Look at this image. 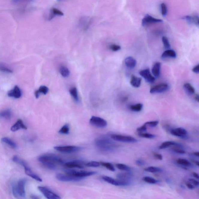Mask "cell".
Masks as SVG:
<instances>
[{
    "label": "cell",
    "mask_w": 199,
    "mask_h": 199,
    "mask_svg": "<svg viewBox=\"0 0 199 199\" xmlns=\"http://www.w3.org/2000/svg\"><path fill=\"white\" fill-rule=\"evenodd\" d=\"M38 160L44 167L51 170L57 169L64 164L61 157L53 153H46L40 156Z\"/></svg>",
    "instance_id": "6da1fadb"
},
{
    "label": "cell",
    "mask_w": 199,
    "mask_h": 199,
    "mask_svg": "<svg viewBox=\"0 0 199 199\" xmlns=\"http://www.w3.org/2000/svg\"><path fill=\"white\" fill-rule=\"evenodd\" d=\"M111 139L105 136L99 137L95 140V146L99 150L102 152H107L113 151L117 147V146L112 141V139Z\"/></svg>",
    "instance_id": "7a4b0ae2"
},
{
    "label": "cell",
    "mask_w": 199,
    "mask_h": 199,
    "mask_svg": "<svg viewBox=\"0 0 199 199\" xmlns=\"http://www.w3.org/2000/svg\"><path fill=\"white\" fill-rule=\"evenodd\" d=\"M65 173L69 174L75 177L82 178H85L95 175L97 173L95 171H77L76 170L70 169V168L66 169L65 171Z\"/></svg>",
    "instance_id": "3957f363"
},
{
    "label": "cell",
    "mask_w": 199,
    "mask_h": 199,
    "mask_svg": "<svg viewBox=\"0 0 199 199\" xmlns=\"http://www.w3.org/2000/svg\"><path fill=\"white\" fill-rule=\"evenodd\" d=\"M110 137L112 140L120 142L134 143L137 142V139L130 136L123 135L118 134H112L111 135Z\"/></svg>",
    "instance_id": "277c9868"
},
{
    "label": "cell",
    "mask_w": 199,
    "mask_h": 199,
    "mask_svg": "<svg viewBox=\"0 0 199 199\" xmlns=\"http://www.w3.org/2000/svg\"><path fill=\"white\" fill-rule=\"evenodd\" d=\"M102 179L104 181L117 186H127L130 184V181H124L117 179H114L107 176H103Z\"/></svg>",
    "instance_id": "5b68a950"
},
{
    "label": "cell",
    "mask_w": 199,
    "mask_h": 199,
    "mask_svg": "<svg viewBox=\"0 0 199 199\" xmlns=\"http://www.w3.org/2000/svg\"><path fill=\"white\" fill-rule=\"evenodd\" d=\"M39 190L46 198L48 199H60L61 198L49 188L46 187L39 186Z\"/></svg>",
    "instance_id": "8992f818"
},
{
    "label": "cell",
    "mask_w": 199,
    "mask_h": 199,
    "mask_svg": "<svg viewBox=\"0 0 199 199\" xmlns=\"http://www.w3.org/2000/svg\"><path fill=\"white\" fill-rule=\"evenodd\" d=\"M56 178L59 181L65 182H78L84 179L82 178L75 177L66 173L57 174Z\"/></svg>",
    "instance_id": "52a82bcc"
},
{
    "label": "cell",
    "mask_w": 199,
    "mask_h": 199,
    "mask_svg": "<svg viewBox=\"0 0 199 199\" xmlns=\"http://www.w3.org/2000/svg\"><path fill=\"white\" fill-rule=\"evenodd\" d=\"M54 148L58 151L67 153L77 152L82 149L80 147L74 146H56Z\"/></svg>",
    "instance_id": "ba28073f"
},
{
    "label": "cell",
    "mask_w": 199,
    "mask_h": 199,
    "mask_svg": "<svg viewBox=\"0 0 199 199\" xmlns=\"http://www.w3.org/2000/svg\"><path fill=\"white\" fill-rule=\"evenodd\" d=\"M90 123L94 126L99 128L105 127L107 125L106 121L100 117L93 116L90 120Z\"/></svg>",
    "instance_id": "9c48e42d"
},
{
    "label": "cell",
    "mask_w": 199,
    "mask_h": 199,
    "mask_svg": "<svg viewBox=\"0 0 199 199\" xmlns=\"http://www.w3.org/2000/svg\"><path fill=\"white\" fill-rule=\"evenodd\" d=\"M169 88L168 85L166 83L160 84L151 88L150 92L152 94H160L165 92Z\"/></svg>",
    "instance_id": "30bf717a"
},
{
    "label": "cell",
    "mask_w": 199,
    "mask_h": 199,
    "mask_svg": "<svg viewBox=\"0 0 199 199\" xmlns=\"http://www.w3.org/2000/svg\"><path fill=\"white\" fill-rule=\"evenodd\" d=\"M84 162L80 160H75L67 162L64 164V165L66 168L72 169L74 168H83L85 165Z\"/></svg>",
    "instance_id": "8fae6325"
},
{
    "label": "cell",
    "mask_w": 199,
    "mask_h": 199,
    "mask_svg": "<svg viewBox=\"0 0 199 199\" xmlns=\"http://www.w3.org/2000/svg\"><path fill=\"white\" fill-rule=\"evenodd\" d=\"M23 163H22L21 165L23 166L24 168L25 172L28 176L30 177H32L33 179H35L37 181L39 182H42V179L38 175H37L36 174L34 173L33 172L30 168L27 165V164L24 161H23Z\"/></svg>",
    "instance_id": "7c38bea8"
},
{
    "label": "cell",
    "mask_w": 199,
    "mask_h": 199,
    "mask_svg": "<svg viewBox=\"0 0 199 199\" xmlns=\"http://www.w3.org/2000/svg\"><path fill=\"white\" fill-rule=\"evenodd\" d=\"M27 180L23 179H21L18 182L17 185H16L17 191L18 195L20 197L24 198L25 196V185Z\"/></svg>",
    "instance_id": "4fadbf2b"
},
{
    "label": "cell",
    "mask_w": 199,
    "mask_h": 199,
    "mask_svg": "<svg viewBox=\"0 0 199 199\" xmlns=\"http://www.w3.org/2000/svg\"><path fill=\"white\" fill-rule=\"evenodd\" d=\"M93 22L92 18L87 17H82L79 19V24L83 31H86L88 30L89 27L91 25Z\"/></svg>",
    "instance_id": "5bb4252c"
},
{
    "label": "cell",
    "mask_w": 199,
    "mask_h": 199,
    "mask_svg": "<svg viewBox=\"0 0 199 199\" xmlns=\"http://www.w3.org/2000/svg\"><path fill=\"white\" fill-rule=\"evenodd\" d=\"M139 74L147 82L149 83H153L155 82V78L150 73L149 69H145L141 70L139 72Z\"/></svg>",
    "instance_id": "9a60e30c"
},
{
    "label": "cell",
    "mask_w": 199,
    "mask_h": 199,
    "mask_svg": "<svg viewBox=\"0 0 199 199\" xmlns=\"http://www.w3.org/2000/svg\"><path fill=\"white\" fill-rule=\"evenodd\" d=\"M162 21H163L161 19L154 18L151 16L147 14L143 18L142 24L143 26L145 27V26L149 25L152 23H160Z\"/></svg>",
    "instance_id": "2e32d148"
},
{
    "label": "cell",
    "mask_w": 199,
    "mask_h": 199,
    "mask_svg": "<svg viewBox=\"0 0 199 199\" xmlns=\"http://www.w3.org/2000/svg\"><path fill=\"white\" fill-rule=\"evenodd\" d=\"M170 133L173 135L180 138H184L186 137L188 134L186 130L184 128L181 127L171 129L170 131Z\"/></svg>",
    "instance_id": "e0dca14e"
},
{
    "label": "cell",
    "mask_w": 199,
    "mask_h": 199,
    "mask_svg": "<svg viewBox=\"0 0 199 199\" xmlns=\"http://www.w3.org/2000/svg\"><path fill=\"white\" fill-rule=\"evenodd\" d=\"M133 177V174L129 171L120 173L116 175L117 179L126 181H130Z\"/></svg>",
    "instance_id": "ac0fdd59"
},
{
    "label": "cell",
    "mask_w": 199,
    "mask_h": 199,
    "mask_svg": "<svg viewBox=\"0 0 199 199\" xmlns=\"http://www.w3.org/2000/svg\"><path fill=\"white\" fill-rule=\"evenodd\" d=\"M22 95L21 90L17 86H14V88L8 93V96L15 99H19L21 97Z\"/></svg>",
    "instance_id": "d6986e66"
},
{
    "label": "cell",
    "mask_w": 199,
    "mask_h": 199,
    "mask_svg": "<svg viewBox=\"0 0 199 199\" xmlns=\"http://www.w3.org/2000/svg\"><path fill=\"white\" fill-rule=\"evenodd\" d=\"M27 127L25 125L23 121L20 119L18 120L11 127V131L15 132L19 129H27Z\"/></svg>",
    "instance_id": "ffe728a7"
},
{
    "label": "cell",
    "mask_w": 199,
    "mask_h": 199,
    "mask_svg": "<svg viewBox=\"0 0 199 199\" xmlns=\"http://www.w3.org/2000/svg\"><path fill=\"white\" fill-rule=\"evenodd\" d=\"M64 13L61 10L56 8H52L50 11L49 16L48 17V20L50 21L53 19L56 16H64Z\"/></svg>",
    "instance_id": "44dd1931"
},
{
    "label": "cell",
    "mask_w": 199,
    "mask_h": 199,
    "mask_svg": "<svg viewBox=\"0 0 199 199\" xmlns=\"http://www.w3.org/2000/svg\"><path fill=\"white\" fill-rule=\"evenodd\" d=\"M124 63L126 66L129 69H133L135 67L137 64V61L135 59L132 57L126 58L124 61Z\"/></svg>",
    "instance_id": "7402d4cb"
},
{
    "label": "cell",
    "mask_w": 199,
    "mask_h": 199,
    "mask_svg": "<svg viewBox=\"0 0 199 199\" xmlns=\"http://www.w3.org/2000/svg\"><path fill=\"white\" fill-rule=\"evenodd\" d=\"M161 64L160 62H156L153 65L152 71L154 77L158 78L160 76Z\"/></svg>",
    "instance_id": "603a6c76"
},
{
    "label": "cell",
    "mask_w": 199,
    "mask_h": 199,
    "mask_svg": "<svg viewBox=\"0 0 199 199\" xmlns=\"http://www.w3.org/2000/svg\"><path fill=\"white\" fill-rule=\"evenodd\" d=\"M142 79L135 76H132L130 80V84L133 87L138 88L141 85Z\"/></svg>",
    "instance_id": "cb8c5ba5"
},
{
    "label": "cell",
    "mask_w": 199,
    "mask_h": 199,
    "mask_svg": "<svg viewBox=\"0 0 199 199\" xmlns=\"http://www.w3.org/2000/svg\"><path fill=\"white\" fill-rule=\"evenodd\" d=\"M183 18L189 23H193L196 25H199V17L197 15L186 16Z\"/></svg>",
    "instance_id": "d4e9b609"
},
{
    "label": "cell",
    "mask_w": 199,
    "mask_h": 199,
    "mask_svg": "<svg viewBox=\"0 0 199 199\" xmlns=\"http://www.w3.org/2000/svg\"><path fill=\"white\" fill-rule=\"evenodd\" d=\"M177 55L175 51L172 49H168L165 51L162 55V58H176Z\"/></svg>",
    "instance_id": "484cf974"
},
{
    "label": "cell",
    "mask_w": 199,
    "mask_h": 199,
    "mask_svg": "<svg viewBox=\"0 0 199 199\" xmlns=\"http://www.w3.org/2000/svg\"><path fill=\"white\" fill-rule=\"evenodd\" d=\"M49 91V89L45 86H40L38 90H36L35 92V95L36 99H38L40 96V94H42L44 95H46Z\"/></svg>",
    "instance_id": "4316f807"
},
{
    "label": "cell",
    "mask_w": 199,
    "mask_h": 199,
    "mask_svg": "<svg viewBox=\"0 0 199 199\" xmlns=\"http://www.w3.org/2000/svg\"><path fill=\"white\" fill-rule=\"evenodd\" d=\"M12 116L11 112L10 110L7 109L0 112V118L10 120Z\"/></svg>",
    "instance_id": "83f0119b"
},
{
    "label": "cell",
    "mask_w": 199,
    "mask_h": 199,
    "mask_svg": "<svg viewBox=\"0 0 199 199\" xmlns=\"http://www.w3.org/2000/svg\"><path fill=\"white\" fill-rule=\"evenodd\" d=\"M1 141H2V142L7 144L9 146L11 147L12 148L16 149L17 147V146L16 144L13 141H12L11 139L7 138V137H4V138H2L1 139Z\"/></svg>",
    "instance_id": "f1b7e54d"
},
{
    "label": "cell",
    "mask_w": 199,
    "mask_h": 199,
    "mask_svg": "<svg viewBox=\"0 0 199 199\" xmlns=\"http://www.w3.org/2000/svg\"><path fill=\"white\" fill-rule=\"evenodd\" d=\"M69 93L74 100L76 102H78L79 99L78 90H77L76 88L75 87L71 88L69 90Z\"/></svg>",
    "instance_id": "f546056e"
},
{
    "label": "cell",
    "mask_w": 199,
    "mask_h": 199,
    "mask_svg": "<svg viewBox=\"0 0 199 199\" xmlns=\"http://www.w3.org/2000/svg\"><path fill=\"white\" fill-rule=\"evenodd\" d=\"M177 144V143L174 142V141H165L161 144L160 146H159V148L160 149H166L170 146H175Z\"/></svg>",
    "instance_id": "4dcf8cb0"
},
{
    "label": "cell",
    "mask_w": 199,
    "mask_h": 199,
    "mask_svg": "<svg viewBox=\"0 0 199 199\" xmlns=\"http://www.w3.org/2000/svg\"><path fill=\"white\" fill-rule=\"evenodd\" d=\"M145 171L147 172L152 173H156L162 172V170L160 168L154 167V166H150L149 167L144 169Z\"/></svg>",
    "instance_id": "1f68e13d"
},
{
    "label": "cell",
    "mask_w": 199,
    "mask_h": 199,
    "mask_svg": "<svg viewBox=\"0 0 199 199\" xmlns=\"http://www.w3.org/2000/svg\"><path fill=\"white\" fill-rule=\"evenodd\" d=\"M184 89L188 94L192 95L195 94V89L192 86L190 83H186L184 85Z\"/></svg>",
    "instance_id": "d6a6232c"
},
{
    "label": "cell",
    "mask_w": 199,
    "mask_h": 199,
    "mask_svg": "<svg viewBox=\"0 0 199 199\" xmlns=\"http://www.w3.org/2000/svg\"><path fill=\"white\" fill-rule=\"evenodd\" d=\"M60 72L61 75L64 78H67L70 75L69 69L65 66H61L60 67Z\"/></svg>",
    "instance_id": "836d02e7"
},
{
    "label": "cell",
    "mask_w": 199,
    "mask_h": 199,
    "mask_svg": "<svg viewBox=\"0 0 199 199\" xmlns=\"http://www.w3.org/2000/svg\"><path fill=\"white\" fill-rule=\"evenodd\" d=\"M143 106V105L142 103H137L135 105H130L129 106V108L132 111H134V112H140L142 109Z\"/></svg>",
    "instance_id": "e575fe53"
},
{
    "label": "cell",
    "mask_w": 199,
    "mask_h": 199,
    "mask_svg": "<svg viewBox=\"0 0 199 199\" xmlns=\"http://www.w3.org/2000/svg\"><path fill=\"white\" fill-rule=\"evenodd\" d=\"M177 163L178 164L184 166L186 167H189L191 165V163L187 159L179 158L177 160Z\"/></svg>",
    "instance_id": "d590c367"
},
{
    "label": "cell",
    "mask_w": 199,
    "mask_h": 199,
    "mask_svg": "<svg viewBox=\"0 0 199 199\" xmlns=\"http://www.w3.org/2000/svg\"><path fill=\"white\" fill-rule=\"evenodd\" d=\"M116 167L118 169L121 170V171H130V168L126 165L122 163H117L116 165Z\"/></svg>",
    "instance_id": "8d00e7d4"
},
{
    "label": "cell",
    "mask_w": 199,
    "mask_h": 199,
    "mask_svg": "<svg viewBox=\"0 0 199 199\" xmlns=\"http://www.w3.org/2000/svg\"><path fill=\"white\" fill-rule=\"evenodd\" d=\"M70 132V128L69 124H66L61 128L58 133L61 134H68Z\"/></svg>",
    "instance_id": "74e56055"
},
{
    "label": "cell",
    "mask_w": 199,
    "mask_h": 199,
    "mask_svg": "<svg viewBox=\"0 0 199 199\" xmlns=\"http://www.w3.org/2000/svg\"><path fill=\"white\" fill-rule=\"evenodd\" d=\"M100 165L102 166L103 167L106 168L110 171H115L114 167L113 165L110 163H108V162H101L100 163Z\"/></svg>",
    "instance_id": "f35d334b"
},
{
    "label": "cell",
    "mask_w": 199,
    "mask_h": 199,
    "mask_svg": "<svg viewBox=\"0 0 199 199\" xmlns=\"http://www.w3.org/2000/svg\"><path fill=\"white\" fill-rule=\"evenodd\" d=\"M138 135L140 137H143V138L149 139H153L155 138L156 137V136L154 134L147 133H144V132H139Z\"/></svg>",
    "instance_id": "ab89813d"
},
{
    "label": "cell",
    "mask_w": 199,
    "mask_h": 199,
    "mask_svg": "<svg viewBox=\"0 0 199 199\" xmlns=\"http://www.w3.org/2000/svg\"><path fill=\"white\" fill-rule=\"evenodd\" d=\"M144 181L146 183L150 184H155L158 183V181L155 179L150 177L146 176L143 178Z\"/></svg>",
    "instance_id": "60d3db41"
},
{
    "label": "cell",
    "mask_w": 199,
    "mask_h": 199,
    "mask_svg": "<svg viewBox=\"0 0 199 199\" xmlns=\"http://www.w3.org/2000/svg\"><path fill=\"white\" fill-rule=\"evenodd\" d=\"M33 0H13V2L16 5H25L31 3Z\"/></svg>",
    "instance_id": "b9f144b4"
},
{
    "label": "cell",
    "mask_w": 199,
    "mask_h": 199,
    "mask_svg": "<svg viewBox=\"0 0 199 199\" xmlns=\"http://www.w3.org/2000/svg\"><path fill=\"white\" fill-rule=\"evenodd\" d=\"M173 148V150L175 153H179L180 154H184L186 153L185 150L181 148V147L180 146V145L179 144H177L174 146Z\"/></svg>",
    "instance_id": "7bdbcfd3"
},
{
    "label": "cell",
    "mask_w": 199,
    "mask_h": 199,
    "mask_svg": "<svg viewBox=\"0 0 199 199\" xmlns=\"http://www.w3.org/2000/svg\"><path fill=\"white\" fill-rule=\"evenodd\" d=\"M100 163L97 162L95 161H92L88 162L85 164V166L88 167H98L100 165Z\"/></svg>",
    "instance_id": "ee69618b"
},
{
    "label": "cell",
    "mask_w": 199,
    "mask_h": 199,
    "mask_svg": "<svg viewBox=\"0 0 199 199\" xmlns=\"http://www.w3.org/2000/svg\"><path fill=\"white\" fill-rule=\"evenodd\" d=\"M162 41H163L164 46L166 49H169L171 48V45H170L168 39L166 37L164 36L162 37Z\"/></svg>",
    "instance_id": "f6af8a7d"
},
{
    "label": "cell",
    "mask_w": 199,
    "mask_h": 199,
    "mask_svg": "<svg viewBox=\"0 0 199 199\" xmlns=\"http://www.w3.org/2000/svg\"><path fill=\"white\" fill-rule=\"evenodd\" d=\"M0 71L4 73H12L13 71L11 69L9 68L6 67L2 65H0Z\"/></svg>",
    "instance_id": "bcb514c9"
},
{
    "label": "cell",
    "mask_w": 199,
    "mask_h": 199,
    "mask_svg": "<svg viewBox=\"0 0 199 199\" xmlns=\"http://www.w3.org/2000/svg\"><path fill=\"white\" fill-rule=\"evenodd\" d=\"M109 49L113 52H117L121 49V47L117 44H113L110 46Z\"/></svg>",
    "instance_id": "7dc6e473"
},
{
    "label": "cell",
    "mask_w": 199,
    "mask_h": 199,
    "mask_svg": "<svg viewBox=\"0 0 199 199\" xmlns=\"http://www.w3.org/2000/svg\"><path fill=\"white\" fill-rule=\"evenodd\" d=\"M161 12L163 16H165L167 14V6L165 3H162L161 5Z\"/></svg>",
    "instance_id": "c3c4849f"
},
{
    "label": "cell",
    "mask_w": 199,
    "mask_h": 199,
    "mask_svg": "<svg viewBox=\"0 0 199 199\" xmlns=\"http://www.w3.org/2000/svg\"><path fill=\"white\" fill-rule=\"evenodd\" d=\"M158 123L159 121H148L145 123L147 126H150L152 127H154L157 126Z\"/></svg>",
    "instance_id": "681fc988"
},
{
    "label": "cell",
    "mask_w": 199,
    "mask_h": 199,
    "mask_svg": "<svg viewBox=\"0 0 199 199\" xmlns=\"http://www.w3.org/2000/svg\"><path fill=\"white\" fill-rule=\"evenodd\" d=\"M188 181L190 183H192V185H193L195 186V187H198L199 185V183L198 180H196V179H192V178H191V179H188Z\"/></svg>",
    "instance_id": "f907efd6"
},
{
    "label": "cell",
    "mask_w": 199,
    "mask_h": 199,
    "mask_svg": "<svg viewBox=\"0 0 199 199\" xmlns=\"http://www.w3.org/2000/svg\"><path fill=\"white\" fill-rule=\"evenodd\" d=\"M146 124L145 123L142 126L140 127L137 128V130L138 132H146L147 129V128Z\"/></svg>",
    "instance_id": "816d5d0a"
},
{
    "label": "cell",
    "mask_w": 199,
    "mask_h": 199,
    "mask_svg": "<svg viewBox=\"0 0 199 199\" xmlns=\"http://www.w3.org/2000/svg\"><path fill=\"white\" fill-rule=\"evenodd\" d=\"M137 166H140V167H142V166L144 165L145 164V162L142 159H137L135 162Z\"/></svg>",
    "instance_id": "f5cc1de1"
},
{
    "label": "cell",
    "mask_w": 199,
    "mask_h": 199,
    "mask_svg": "<svg viewBox=\"0 0 199 199\" xmlns=\"http://www.w3.org/2000/svg\"><path fill=\"white\" fill-rule=\"evenodd\" d=\"M185 184L187 188L189 189L193 190L196 188V187L192 185V183H190L188 181L186 182Z\"/></svg>",
    "instance_id": "db71d44e"
},
{
    "label": "cell",
    "mask_w": 199,
    "mask_h": 199,
    "mask_svg": "<svg viewBox=\"0 0 199 199\" xmlns=\"http://www.w3.org/2000/svg\"><path fill=\"white\" fill-rule=\"evenodd\" d=\"M154 158H156L158 160H162L163 159V157L162 154L158 153H154L153 154Z\"/></svg>",
    "instance_id": "11a10c76"
},
{
    "label": "cell",
    "mask_w": 199,
    "mask_h": 199,
    "mask_svg": "<svg viewBox=\"0 0 199 199\" xmlns=\"http://www.w3.org/2000/svg\"><path fill=\"white\" fill-rule=\"evenodd\" d=\"M192 71L194 73L198 74L199 73V65L198 64L197 65L194 67L192 69Z\"/></svg>",
    "instance_id": "9f6ffc18"
},
{
    "label": "cell",
    "mask_w": 199,
    "mask_h": 199,
    "mask_svg": "<svg viewBox=\"0 0 199 199\" xmlns=\"http://www.w3.org/2000/svg\"><path fill=\"white\" fill-rule=\"evenodd\" d=\"M194 177L196 178V179H199V175L198 174L196 173V172H193L192 173Z\"/></svg>",
    "instance_id": "6f0895ef"
},
{
    "label": "cell",
    "mask_w": 199,
    "mask_h": 199,
    "mask_svg": "<svg viewBox=\"0 0 199 199\" xmlns=\"http://www.w3.org/2000/svg\"><path fill=\"white\" fill-rule=\"evenodd\" d=\"M195 99L196 101L199 102V95L198 94H196L195 96Z\"/></svg>",
    "instance_id": "680465c9"
},
{
    "label": "cell",
    "mask_w": 199,
    "mask_h": 199,
    "mask_svg": "<svg viewBox=\"0 0 199 199\" xmlns=\"http://www.w3.org/2000/svg\"><path fill=\"white\" fill-rule=\"evenodd\" d=\"M193 154L196 157H199V152L198 151L194 153Z\"/></svg>",
    "instance_id": "91938a15"
},
{
    "label": "cell",
    "mask_w": 199,
    "mask_h": 199,
    "mask_svg": "<svg viewBox=\"0 0 199 199\" xmlns=\"http://www.w3.org/2000/svg\"><path fill=\"white\" fill-rule=\"evenodd\" d=\"M192 162H194L195 163V164L196 165H197V166H199V163L198 161H197L196 160H192Z\"/></svg>",
    "instance_id": "94428289"
},
{
    "label": "cell",
    "mask_w": 199,
    "mask_h": 199,
    "mask_svg": "<svg viewBox=\"0 0 199 199\" xmlns=\"http://www.w3.org/2000/svg\"><path fill=\"white\" fill-rule=\"evenodd\" d=\"M31 198L32 199H39V198L37 196H32L31 197Z\"/></svg>",
    "instance_id": "6125c7cd"
},
{
    "label": "cell",
    "mask_w": 199,
    "mask_h": 199,
    "mask_svg": "<svg viewBox=\"0 0 199 199\" xmlns=\"http://www.w3.org/2000/svg\"><path fill=\"white\" fill-rule=\"evenodd\" d=\"M58 1H63V0H58Z\"/></svg>",
    "instance_id": "be15d7a7"
}]
</instances>
